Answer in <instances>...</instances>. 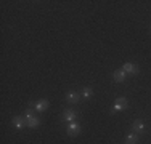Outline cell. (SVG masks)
I'll return each instance as SVG.
<instances>
[{"instance_id": "cell-7", "label": "cell", "mask_w": 151, "mask_h": 144, "mask_svg": "<svg viewBox=\"0 0 151 144\" xmlns=\"http://www.w3.org/2000/svg\"><path fill=\"white\" fill-rule=\"evenodd\" d=\"M48 106H50V103L47 99H40V101H37V103H35L34 109L37 110V112H45V110L48 109Z\"/></svg>"}, {"instance_id": "cell-9", "label": "cell", "mask_w": 151, "mask_h": 144, "mask_svg": "<svg viewBox=\"0 0 151 144\" xmlns=\"http://www.w3.org/2000/svg\"><path fill=\"white\" fill-rule=\"evenodd\" d=\"M27 120V127L29 128H37L39 125H40V118L35 117V115H31V117H26Z\"/></svg>"}, {"instance_id": "cell-11", "label": "cell", "mask_w": 151, "mask_h": 144, "mask_svg": "<svg viewBox=\"0 0 151 144\" xmlns=\"http://www.w3.org/2000/svg\"><path fill=\"white\" fill-rule=\"evenodd\" d=\"M138 143V135L137 133H130L125 136V144H137Z\"/></svg>"}, {"instance_id": "cell-6", "label": "cell", "mask_w": 151, "mask_h": 144, "mask_svg": "<svg viewBox=\"0 0 151 144\" xmlns=\"http://www.w3.org/2000/svg\"><path fill=\"white\" fill-rule=\"evenodd\" d=\"M76 117H77V112L73 110V109H66L63 112V115H61V118H63V120H66V122H74Z\"/></svg>"}, {"instance_id": "cell-4", "label": "cell", "mask_w": 151, "mask_h": 144, "mask_svg": "<svg viewBox=\"0 0 151 144\" xmlns=\"http://www.w3.org/2000/svg\"><path fill=\"white\" fill-rule=\"evenodd\" d=\"M79 99H81V95L77 91H68L66 93V101L69 104H77Z\"/></svg>"}, {"instance_id": "cell-3", "label": "cell", "mask_w": 151, "mask_h": 144, "mask_svg": "<svg viewBox=\"0 0 151 144\" xmlns=\"http://www.w3.org/2000/svg\"><path fill=\"white\" fill-rule=\"evenodd\" d=\"M81 133V125L77 122H71L69 127H68V135L69 136H77Z\"/></svg>"}, {"instance_id": "cell-8", "label": "cell", "mask_w": 151, "mask_h": 144, "mask_svg": "<svg viewBox=\"0 0 151 144\" xmlns=\"http://www.w3.org/2000/svg\"><path fill=\"white\" fill-rule=\"evenodd\" d=\"M113 78L117 82V83H122V82H125V78H127V74H125V72L122 71V69H119V71H114Z\"/></svg>"}, {"instance_id": "cell-2", "label": "cell", "mask_w": 151, "mask_h": 144, "mask_svg": "<svg viewBox=\"0 0 151 144\" xmlns=\"http://www.w3.org/2000/svg\"><path fill=\"white\" fill-rule=\"evenodd\" d=\"M122 71H124L125 74H130V75H135V74H138V72H140L138 66H135L134 63H125L124 66H122Z\"/></svg>"}, {"instance_id": "cell-1", "label": "cell", "mask_w": 151, "mask_h": 144, "mask_svg": "<svg viewBox=\"0 0 151 144\" xmlns=\"http://www.w3.org/2000/svg\"><path fill=\"white\" fill-rule=\"evenodd\" d=\"M127 107H129V101L127 99H125V98H117L111 112H113V114L114 112H119V110H124V109H127Z\"/></svg>"}, {"instance_id": "cell-10", "label": "cell", "mask_w": 151, "mask_h": 144, "mask_svg": "<svg viewBox=\"0 0 151 144\" xmlns=\"http://www.w3.org/2000/svg\"><path fill=\"white\" fill-rule=\"evenodd\" d=\"M132 128H134V131H135V133H142V131H145V125H143V122H142V120H135V122H134V125H132Z\"/></svg>"}, {"instance_id": "cell-12", "label": "cell", "mask_w": 151, "mask_h": 144, "mask_svg": "<svg viewBox=\"0 0 151 144\" xmlns=\"http://www.w3.org/2000/svg\"><path fill=\"white\" fill-rule=\"evenodd\" d=\"M92 96H93V90H92V88H88V86H85V88L82 90V98L90 99Z\"/></svg>"}, {"instance_id": "cell-5", "label": "cell", "mask_w": 151, "mask_h": 144, "mask_svg": "<svg viewBox=\"0 0 151 144\" xmlns=\"http://www.w3.org/2000/svg\"><path fill=\"white\" fill-rule=\"evenodd\" d=\"M13 125H15L18 130H23L24 127H27V120H26V117H21V115L15 117V118H13Z\"/></svg>"}]
</instances>
